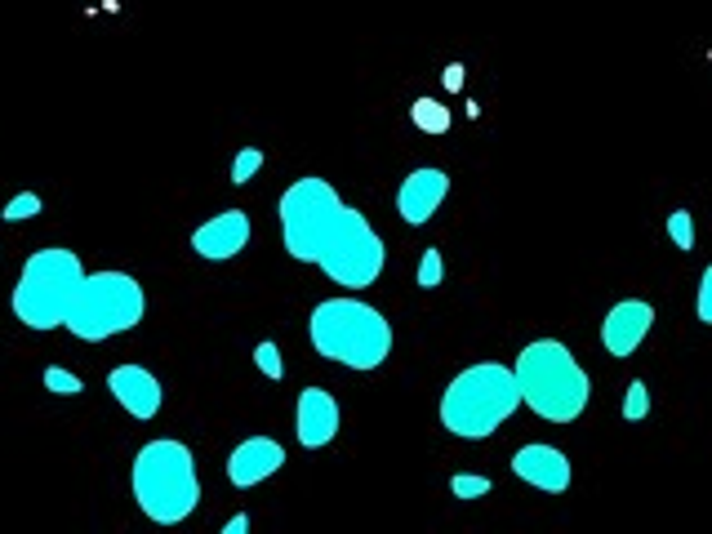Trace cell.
<instances>
[{
	"label": "cell",
	"mask_w": 712,
	"mask_h": 534,
	"mask_svg": "<svg viewBox=\"0 0 712 534\" xmlns=\"http://www.w3.org/2000/svg\"><path fill=\"white\" fill-rule=\"evenodd\" d=\"M517 405H521V388L512 365L481 361L450 379V388L441 397V423L454 437L481 441L490 432H499V423H508Z\"/></svg>",
	"instance_id": "4"
},
{
	"label": "cell",
	"mask_w": 712,
	"mask_h": 534,
	"mask_svg": "<svg viewBox=\"0 0 712 534\" xmlns=\"http://www.w3.org/2000/svg\"><path fill=\"white\" fill-rule=\"evenodd\" d=\"M517 388H521V405H530L539 419L548 423H575L583 410H588L592 397V379L588 370L575 361V352L557 339H534L521 348L517 365Z\"/></svg>",
	"instance_id": "2"
},
{
	"label": "cell",
	"mask_w": 712,
	"mask_h": 534,
	"mask_svg": "<svg viewBox=\"0 0 712 534\" xmlns=\"http://www.w3.org/2000/svg\"><path fill=\"white\" fill-rule=\"evenodd\" d=\"M512 472H517L526 486L534 490H543V494H566L570 490V459L557 450V445H543V441H534V445H521L517 454H512Z\"/></svg>",
	"instance_id": "9"
},
{
	"label": "cell",
	"mask_w": 712,
	"mask_h": 534,
	"mask_svg": "<svg viewBox=\"0 0 712 534\" xmlns=\"http://www.w3.org/2000/svg\"><path fill=\"white\" fill-rule=\"evenodd\" d=\"M134 503L156 521V526H178L201 503V477L196 459L183 441H147L134 454Z\"/></svg>",
	"instance_id": "5"
},
{
	"label": "cell",
	"mask_w": 712,
	"mask_h": 534,
	"mask_svg": "<svg viewBox=\"0 0 712 534\" xmlns=\"http://www.w3.org/2000/svg\"><path fill=\"white\" fill-rule=\"evenodd\" d=\"M450 196V174L437 170V165H423V170H414L410 178L401 183L397 192V214L410 227H423L432 219V214L441 210V201Z\"/></svg>",
	"instance_id": "11"
},
{
	"label": "cell",
	"mask_w": 712,
	"mask_h": 534,
	"mask_svg": "<svg viewBox=\"0 0 712 534\" xmlns=\"http://www.w3.org/2000/svg\"><path fill=\"white\" fill-rule=\"evenodd\" d=\"M668 236H672V245H677L681 254L695 250V219H690V210H672L668 214Z\"/></svg>",
	"instance_id": "16"
},
{
	"label": "cell",
	"mask_w": 712,
	"mask_h": 534,
	"mask_svg": "<svg viewBox=\"0 0 712 534\" xmlns=\"http://www.w3.org/2000/svg\"><path fill=\"white\" fill-rule=\"evenodd\" d=\"M410 121L419 125L423 134H450L454 116H450V107H445V103H437V98H414Z\"/></svg>",
	"instance_id": "15"
},
{
	"label": "cell",
	"mask_w": 712,
	"mask_h": 534,
	"mask_svg": "<svg viewBox=\"0 0 712 534\" xmlns=\"http://www.w3.org/2000/svg\"><path fill=\"white\" fill-rule=\"evenodd\" d=\"M147 316V294L130 272H85L76 285L63 325L85 343H103L112 334L134 330Z\"/></svg>",
	"instance_id": "7"
},
{
	"label": "cell",
	"mask_w": 712,
	"mask_h": 534,
	"mask_svg": "<svg viewBox=\"0 0 712 534\" xmlns=\"http://www.w3.org/2000/svg\"><path fill=\"white\" fill-rule=\"evenodd\" d=\"M441 281H445L441 250H423V259H419V285H423V290H437Z\"/></svg>",
	"instance_id": "22"
},
{
	"label": "cell",
	"mask_w": 712,
	"mask_h": 534,
	"mask_svg": "<svg viewBox=\"0 0 712 534\" xmlns=\"http://www.w3.org/2000/svg\"><path fill=\"white\" fill-rule=\"evenodd\" d=\"M250 245V214L245 210H223L210 223H201L192 232V250L210 263H227Z\"/></svg>",
	"instance_id": "10"
},
{
	"label": "cell",
	"mask_w": 712,
	"mask_h": 534,
	"mask_svg": "<svg viewBox=\"0 0 712 534\" xmlns=\"http://www.w3.org/2000/svg\"><path fill=\"white\" fill-rule=\"evenodd\" d=\"M695 312H699V321L712 325V263L704 267V276H699V303H695Z\"/></svg>",
	"instance_id": "24"
},
{
	"label": "cell",
	"mask_w": 712,
	"mask_h": 534,
	"mask_svg": "<svg viewBox=\"0 0 712 534\" xmlns=\"http://www.w3.org/2000/svg\"><path fill=\"white\" fill-rule=\"evenodd\" d=\"M294 423H299L303 450H321V445H330L334 437H339V401H334L325 388H303Z\"/></svg>",
	"instance_id": "14"
},
{
	"label": "cell",
	"mask_w": 712,
	"mask_h": 534,
	"mask_svg": "<svg viewBox=\"0 0 712 534\" xmlns=\"http://www.w3.org/2000/svg\"><path fill=\"white\" fill-rule=\"evenodd\" d=\"M45 388L54 392V397H76V392H85V383H81V374L63 370V365H49V370H45Z\"/></svg>",
	"instance_id": "17"
},
{
	"label": "cell",
	"mask_w": 712,
	"mask_h": 534,
	"mask_svg": "<svg viewBox=\"0 0 712 534\" xmlns=\"http://www.w3.org/2000/svg\"><path fill=\"white\" fill-rule=\"evenodd\" d=\"M107 388H112V397L125 405V414H134V419H156V410H161L165 392H161V379H156L152 370H143V365H116L112 374H107Z\"/></svg>",
	"instance_id": "13"
},
{
	"label": "cell",
	"mask_w": 712,
	"mask_h": 534,
	"mask_svg": "<svg viewBox=\"0 0 712 534\" xmlns=\"http://www.w3.org/2000/svg\"><path fill=\"white\" fill-rule=\"evenodd\" d=\"M81 281H85V263L76 250H63V245L36 250L32 259L23 263V272H18L14 316L36 334L54 330V325H63V316H67V308H72V294Z\"/></svg>",
	"instance_id": "6"
},
{
	"label": "cell",
	"mask_w": 712,
	"mask_h": 534,
	"mask_svg": "<svg viewBox=\"0 0 712 534\" xmlns=\"http://www.w3.org/2000/svg\"><path fill=\"white\" fill-rule=\"evenodd\" d=\"M312 348L348 370H379L392 356V321L361 299H325L308 321Z\"/></svg>",
	"instance_id": "3"
},
{
	"label": "cell",
	"mask_w": 712,
	"mask_h": 534,
	"mask_svg": "<svg viewBox=\"0 0 712 534\" xmlns=\"http://www.w3.org/2000/svg\"><path fill=\"white\" fill-rule=\"evenodd\" d=\"M281 468H285L281 445H276L272 437H250V441L236 445L232 459H227V481H232L236 490H250V486H259V481L276 477Z\"/></svg>",
	"instance_id": "12"
},
{
	"label": "cell",
	"mask_w": 712,
	"mask_h": 534,
	"mask_svg": "<svg viewBox=\"0 0 712 534\" xmlns=\"http://www.w3.org/2000/svg\"><path fill=\"white\" fill-rule=\"evenodd\" d=\"M454 499H486L490 494V477H472V472H459V477L450 481Z\"/></svg>",
	"instance_id": "23"
},
{
	"label": "cell",
	"mask_w": 712,
	"mask_h": 534,
	"mask_svg": "<svg viewBox=\"0 0 712 534\" xmlns=\"http://www.w3.org/2000/svg\"><path fill=\"white\" fill-rule=\"evenodd\" d=\"M245 530H250V517H245V512H236V517L223 526V534H245Z\"/></svg>",
	"instance_id": "26"
},
{
	"label": "cell",
	"mask_w": 712,
	"mask_h": 534,
	"mask_svg": "<svg viewBox=\"0 0 712 534\" xmlns=\"http://www.w3.org/2000/svg\"><path fill=\"white\" fill-rule=\"evenodd\" d=\"M276 214H281V236L290 259L316 263L343 290H365V285L379 281L383 259H388L383 236L374 232L361 210L343 205V196L325 178H294Z\"/></svg>",
	"instance_id": "1"
},
{
	"label": "cell",
	"mask_w": 712,
	"mask_h": 534,
	"mask_svg": "<svg viewBox=\"0 0 712 534\" xmlns=\"http://www.w3.org/2000/svg\"><path fill=\"white\" fill-rule=\"evenodd\" d=\"M36 214H41V196H36V192H18L14 201L0 210V219H5V223H23V219H36Z\"/></svg>",
	"instance_id": "19"
},
{
	"label": "cell",
	"mask_w": 712,
	"mask_h": 534,
	"mask_svg": "<svg viewBox=\"0 0 712 534\" xmlns=\"http://www.w3.org/2000/svg\"><path fill=\"white\" fill-rule=\"evenodd\" d=\"M650 414V388L641 379H632L628 383V397H623V419L628 423H641Z\"/></svg>",
	"instance_id": "18"
},
{
	"label": "cell",
	"mask_w": 712,
	"mask_h": 534,
	"mask_svg": "<svg viewBox=\"0 0 712 534\" xmlns=\"http://www.w3.org/2000/svg\"><path fill=\"white\" fill-rule=\"evenodd\" d=\"M441 81H445V89H450V94H459L463 81H468V67H463V63H450V67H445Z\"/></svg>",
	"instance_id": "25"
},
{
	"label": "cell",
	"mask_w": 712,
	"mask_h": 534,
	"mask_svg": "<svg viewBox=\"0 0 712 534\" xmlns=\"http://www.w3.org/2000/svg\"><path fill=\"white\" fill-rule=\"evenodd\" d=\"M650 330H655V308H650L646 299H623L606 312V321H601V343H606V352L615 356V361H628Z\"/></svg>",
	"instance_id": "8"
},
{
	"label": "cell",
	"mask_w": 712,
	"mask_h": 534,
	"mask_svg": "<svg viewBox=\"0 0 712 534\" xmlns=\"http://www.w3.org/2000/svg\"><path fill=\"white\" fill-rule=\"evenodd\" d=\"M254 361H259V370L267 379H285V361H281V348H276L272 339H263L259 348H254Z\"/></svg>",
	"instance_id": "21"
},
{
	"label": "cell",
	"mask_w": 712,
	"mask_h": 534,
	"mask_svg": "<svg viewBox=\"0 0 712 534\" xmlns=\"http://www.w3.org/2000/svg\"><path fill=\"white\" fill-rule=\"evenodd\" d=\"M259 170H263V152L259 147H245V152H236V161H232V183L245 187Z\"/></svg>",
	"instance_id": "20"
}]
</instances>
